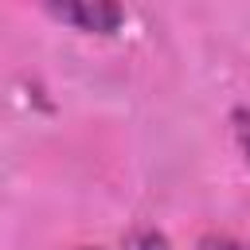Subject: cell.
I'll list each match as a JSON object with an SVG mask.
<instances>
[{
  "mask_svg": "<svg viewBox=\"0 0 250 250\" xmlns=\"http://www.w3.org/2000/svg\"><path fill=\"white\" fill-rule=\"evenodd\" d=\"M55 23H66L86 35H113L125 23V8L109 0H74V4H47L43 8Z\"/></svg>",
  "mask_w": 250,
  "mask_h": 250,
  "instance_id": "1",
  "label": "cell"
},
{
  "mask_svg": "<svg viewBox=\"0 0 250 250\" xmlns=\"http://www.w3.org/2000/svg\"><path fill=\"white\" fill-rule=\"evenodd\" d=\"M230 133H234V145H238L242 160L250 164V109H246V105L230 113Z\"/></svg>",
  "mask_w": 250,
  "mask_h": 250,
  "instance_id": "2",
  "label": "cell"
},
{
  "mask_svg": "<svg viewBox=\"0 0 250 250\" xmlns=\"http://www.w3.org/2000/svg\"><path fill=\"white\" fill-rule=\"evenodd\" d=\"M199 250H250V242L230 238V234H207V238H199Z\"/></svg>",
  "mask_w": 250,
  "mask_h": 250,
  "instance_id": "3",
  "label": "cell"
},
{
  "mask_svg": "<svg viewBox=\"0 0 250 250\" xmlns=\"http://www.w3.org/2000/svg\"><path fill=\"white\" fill-rule=\"evenodd\" d=\"M141 238H145V242H141V250H168V242H164L160 234H152V230H145Z\"/></svg>",
  "mask_w": 250,
  "mask_h": 250,
  "instance_id": "4",
  "label": "cell"
},
{
  "mask_svg": "<svg viewBox=\"0 0 250 250\" xmlns=\"http://www.w3.org/2000/svg\"><path fill=\"white\" fill-rule=\"evenodd\" d=\"M74 250H102V246H74Z\"/></svg>",
  "mask_w": 250,
  "mask_h": 250,
  "instance_id": "5",
  "label": "cell"
}]
</instances>
